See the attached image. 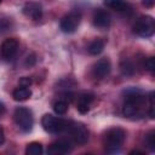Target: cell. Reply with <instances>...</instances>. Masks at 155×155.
Returning <instances> with one entry per match:
<instances>
[{"instance_id": "6da1fadb", "label": "cell", "mask_w": 155, "mask_h": 155, "mask_svg": "<svg viewBox=\"0 0 155 155\" xmlns=\"http://www.w3.org/2000/svg\"><path fill=\"white\" fill-rule=\"evenodd\" d=\"M145 111V97L137 91H132L127 93L122 107V114L126 117L136 119L140 117Z\"/></svg>"}, {"instance_id": "7a4b0ae2", "label": "cell", "mask_w": 155, "mask_h": 155, "mask_svg": "<svg viewBox=\"0 0 155 155\" xmlns=\"http://www.w3.org/2000/svg\"><path fill=\"white\" fill-rule=\"evenodd\" d=\"M126 138V132L120 127H113L108 130L103 138V145L107 153H117Z\"/></svg>"}, {"instance_id": "3957f363", "label": "cell", "mask_w": 155, "mask_h": 155, "mask_svg": "<svg viewBox=\"0 0 155 155\" xmlns=\"http://www.w3.org/2000/svg\"><path fill=\"white\" fill-rule=\"evenodd\" d=\"M13 119H15V122H16L17 127L22 132L28 133V132L31 131L33 125H34V117H33V113H31L30 109L24 108V107L17 108L15 110Z\"/></svg>"}, {"instance_id": "277c9868", "label": "cell", "mask_w": 155, "mask_h": 155, "mask_svg": "<svg viewBox=\"0 0 155 155\" xmlns=\"http://www.w3.org/2000/svg\"><path fill=\"white\" fill-rule=\"evenodd\" d=\"M69 122L70 121H67L58 116H53L51 114H45L41 119V125L48 133H61L67 131Z\"/></svg>"}, {"instance_id": "5b68a950", "label": "cell", "mask_w": 155, "mask_h": 155, "mask_svg": "<svg viewBox=\"0 0 155 155\" xmlns=\"http://www.w3.org/2000/svg\"><path fill=\"white\" fill-rule=\"evenodd\" d=\"M154 31H155V22L150 16H142L133 24V33L139 36L149 38L154 34Z\"/></svg>"}, {"instance_id": "8992f818", "label": "cell", "mask_w": 155, "mask_h": 155, "mask_svg": "<svg viewBox=\"0 0 155 155\" xmlns=\"http://www.w3.org/2000/svg\"><path fill=\"white\" fill-rule=\"evenodd\" d=\"M67 132L70 134V138L76 144H85L88 139V131L81 122L70 121L67 128Z\"/></svg>"}, {"instance_id": "52a82bcc", "label": "cell", "mask_w": 155, "mask_h": 155, "mask_svg": "<svg viewBox=\"0 0 155 155\" xmlns=\"http://www.w3.org/2000/svg\"><path fill=\"white\" fill-rule=\"evenodd\" d=\"M80 21H81V15L76 11H71L61 19L59 28L63 33H67V34L74 33L78 29Z\"/></svg>"}, {"instance_id": "ba28073f", "label": "cell", "mask_w": 155, "mask_h": 155, "mask_svg": "<svg viewBox=\"0 0 155 155\" xmlns=\"http://www.w3.org/2000/svg\"><path fill=\"white\" fill-rule=\"evenodd\" d=\"M18 50V41L15 38H10L2 41L0 46V54L5 61H10L13 58Z\"/></svg>"}, {"instance_id": "9c48e42d", "label": "cell", "mask_w": 155, "mask_h": 155, "mask_svg": "<svg viewBox=\"0 0 155 155\" xmlns=\"http://www.w3.org/2000/svg\"><path fill=\"white\" fill-rule=\"evenodd\" d=\"M111 70V64L108 58H101L97 61L92 67V75L96 79H103L107 75H109Z\"/></svg>"}, {"instance_id": "30bf717a", "label": "cell", "mask_w": 155, "mask_h": 155, "mask_svg": "<svg viewBox=\"0 0 155 155\" xmlns=\"http://www.w3.org/2000/svg\"><path fill=\"white\" fill-rule=\"evenodd\" d=\"M23 13L30 19L39 21L42 17V7L39 2L29 1L23 6Z\"/></svg>"}, {"instance_id": "8fae6325", "label": "cell", "mask_w": 155, "mask_h": 155, "mask_svg": "<svg viewBox=\"0 0 155 155\" xmlns=\"http://www.w3.org/2000/svg\"><path fill=\"white\" fill-rule=\"evenodd\" d=\"M71 150V145L68 140H58L56 143H52L47 148V154L50 155H63Z\"/></svg>"}, {"instance_id": "7c38bea8", "label": "cell", "mask_w": 155, "mask_h": 155, "mask_svg": "<svg viewBox=\"0 0 155 155\" xmlns=\"http://www.w3.org/2000/svg\"><path fill=\"white\" fill-rule=\"evenodd\" d=\"M110 15L104 10H97L93 15V24L98 28H108L110 25Z\"/></svg>"}, {"instance_id": "4fadbf2b", "label": "cell", "mask_w": 155, "mask_h": 155, "mask_svg": "<svg viewBox=\"0 0 155 155\" xmlns=\"http://www.w3.org/2000/svg\"><path fill=\"white\" fill-rule=\"evenodd\" d=\"M92 102H93V96L91 93H82L79 99H78V104H76V108L79 110V113L81 114H86L91 105H92Z\"/></svg>"}, {"instance_id": "5bb4252c", "label": "cell", "mask_w": 155, "mask_h": 155, "mask_svg": "<svg viewBox=\"0 0 155 155\" xmlns=\"http://www.w3.org/2000/svg\"><path fill=\"white\" fill-rule=\"evenodd\" d=\"M104 5L111 10H115V11H127L130 8V5L127 1L125 0H104Z\"/></svg>"}, {"instance_id": "9a60e30c", "label": "cell", "mask_w": 155, "mask_h": 155, "mask_svg": "<svg viewBox=\"0 0 155 155\" xmlns=\"http://www.w3.org/2000/svg\"><path fill=\"white\" fill-rule=\"evenodd\" d=\"M30 96H31V91H30L29 87L19 86V87H17V88L12 92V97H13V99H15V101H18V102L27 101Z\"/></svg>"}, {"instance_id": "2e32d148", "label": "cell", "mask_w": 155, "mask_h": 155, "mask_svg": "<svg viewBox=\"0 0 155 155\" xmlns=\"http://www.w3.org/2000/svg\"><path fill=\"white\" fill-rule=\"evenodd\" d=\"M105 42L102 39H94L90 45H88V53L92 56H97L99 53H102V51L104 50Z\"/></svg>"}, {"instance_id": "e0dca14e", "label": "cell", "mask_w": 155, "mask_h": 155, "mask_svg": "<svg viewBox=\"0 0 155 155\" xmlns=\"http://www.w3.org/2000/svg\"><path fill=\"white\" fill-rule=\"evenodd\" d=\"M120 70H121V73L124 75L130 76V75H133L134 74V65H133V63L130 59L124 58L120 62Z\"/></svg>"}, {"instance_id": "ac0fdd59", "label": "cell", "mask_w": 155, "mask_h": 155, "mask_svg": "<svg viewBox=\"0 0 155 155\" xmlns=\"http://www.w3.org/2000/svg\"><path fill=\"white\" fill-rule=\"evenodd\" d=\"M53 110L58 115H64L68 110V103L64 99H58L53 103Z\"/></svg>"}, {"instance_id": "d6986e66", "label": "cell", "mask_w": 155, "mask_h": 155, "mask_svg": "<svg viewBox=\"0 0 155 155\" xmlns=\"http://www.w3.org/2000/svg\"><path fill=\"white\" fill-rule=\"evenodd\" d=\"M25 154H28V155H41L42 154V145L40 143L33 142V143L28 144V147L25 149Z\"/></svg>"}, {"instance_id": "ffe728a7", "label": "cell", "mask_w": 155, "mask_h": 155, "mask_svg": "<svg viewBox=\"0 0 155 155\" xmlns=\"http://www.w3.org/2000/svg\"><path fill=\"white\" fill-rule=\"evenodd\" d=\"M145 143L149 147V149L151 151L155 150V131H150L147 136H145Z\"/></svg>"}, {"instance_id": "44dd1931", "label": "cell", "mask_w": 155, "mask_h": 155, "mask_svg": "<svg viewBox=\"0 0 155 155\" xmlns=\"http://www.w3.org/2000/svg\"><path fill=\"white\" fill-rule=\"evenodd\" d=\"M144 68H145L148 71H150V73L154 71V69H155V59H154V57H149V58L144 62Z\"/></svg>"}, {"instance_id": "7402d4cb", "label": "cell", "mask_w": 155, "mask_h": 155, "mask_svg": "<svg viewBox=\"0 0 155 155\" xmlns=\"http://www.w3.org/2000/svg\"><path fill=\"white\" fill-rule=\"evenodd\" d=\"M149 115L151 119L154 117V93L153 92L150 93V97H149Z\"/></svg>"}, {"instance_id": "603a6c76", "label": "cell", "mask_w": 155, "mask_h": 155, "mask_svg": "<svg viewBox=\"0 0 155 155\" xmlns=\"http://www.w3.org/2000/svg\"><path fill=\"white\" fill-rule=\"evenodd\" d=\"M31 85V79L28 78V76H23L19 79V86H23V87H29Z\"/></svg>"}, {"instance_id": "cb8c5ba5", "label": "cell", "mask_w": 155, "mask_h": 155, "mask_svg": "<svg viewBox=\"0 0 155 155\" xmlns=\"http://www.w3.org/2000/svg\"><path fill=\"white\" fill-rule=\"evenodd\" d=\"M35 63V56L34 54H30L27 57V61H25V65H33Z\"/></svg>"}, {"instance_id": "d4e9b609", "label": "cell", "mask_w": 155, "mask_h": 155, "mask_svg": "<svg viewBox=\"0 0 155 155\" xmlns=\"http://www.w3.org/2000/svg\"><path fill=\"white\" fill-rule=\"evenodd\" d=\"M143 5H144L145 7H153L154 0H143Z\"/></svg>"}, {"instance_id": "484cf974", "label": "cell", "mask_w": 155, "mask_h": 155, "mask_svg": "<svg viewBox=\"0 0 155 155\" xmlns=\"http://www.w3.org/2000/svg\"><path fill=\"white\" fill-rule=\"evenodd\" d=\"M4 140H5V134H4V128L0 126V145L4 143Z\"/></svg>"}, {"instance_id": "4316f807", "label": "cell", "mask_w": 155, "mask_h": 155, "mask_svg": "<svg viewBox=\"0 0 155 155\" xmlns=\"http://www.w3.org/2000/svg\"><path fill=\"white\" fill-rule=\"evenodd\" d=\"M4 113H5V107H4L2 103H0V116H1Z\"/></svg>"}, {"instance_id": "83f0119b", "label": "cell", "mask_w": 155, "mask_h": 155, "mask_svg": "<svg viewBox=\"0 0 155 155\" xmlns=\"http://www.w3.org/2000/svg\"><path fill=\"white\" fill-rule=\"evenodd\" d=\"M0 2H1V0H0Z\"/></svg>"}]
</instances>
